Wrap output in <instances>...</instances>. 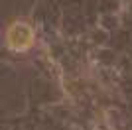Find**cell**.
<instances>
[{"instance_id": "6da1fadb", "label": "cell", "mask_w": 132, "mask_h": 130, "mask_svg": "<svg viewBox=\"0 0 132 130\" xmlns=\"http://www.w3.org/2000/svg\"><path fill=\"white\" fill-rule=\"evenodd\" d=\"M34 39H36V32L32 24L26 20H16L6 30V45L12 51H18V53L28 51L34 45Z\"/></svg>"}]
</instances>
